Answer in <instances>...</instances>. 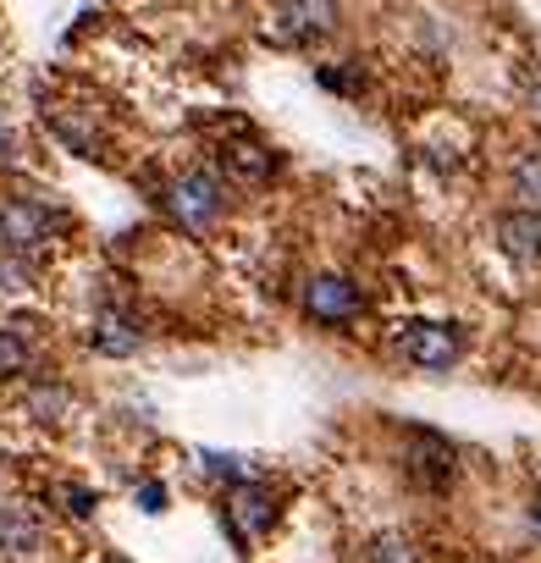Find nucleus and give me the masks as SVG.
Returning a JSON list of instances; mask_svg holds the SVG:
<instances>
[{
  "mask_svg": "<svg viewBox=\"0 0 541 563\" xmlns=\"http://www.w3.org/2000/svg\"><path fill=\"white\" fill-rule=\"evenodd\" d=\"M398 354H404L415 371L442 376V371H453V365H459L464 338H459V327H453V321H409V327L398 332Z\"/></svg>",
  "mask_w": 541,
  "mask_h": 563,
  "instance_id": "obj_1",
  "label": "nucleus"
},
{
  "mask_svg": "<svg viewBox=\"0 0 541 563\" xmlns=\"http://www.w3.org/2000/svg\"><path fill=\"white\" fill-rule=\"evenodd\" d=\"M221 205H227V188H221V177H216V172H183V177L166 188V210H172L188 232L216 227Z\"/></svg>",
  "mask_w": 541,
  "mask_h": 563,
  "instance_id": "obj_2",
  "label": "nucleus"
},
{
  "mask_svg": "<svg viewBox=\"0 0 541 563\" xmlns=\"http://www.w3.org/2000/svg\"><path fill=\"white\" fill-rule=\"evenodd\" d=\"M360 310H365V299H360V288H354L349 276L321 271V276L305 282V316H310L316 327H349Z\"/></svg>",
  "mask_w": 541,
  "mask_h": 563,
  "instance_id": "obj_3",
  "label": "nucleus"
},
{
  "mask_svg": "<svg viewBox=\"0 0 541 563\" xmlns=\"http://www.w3.org/2000/svg\"><path fill=\"white\" fill-rule=\"evenodd\" d=\"M227 525L238 541H260L270 525H277V497H270V486H254V481H238L227 492Z\"/></svg>",
  "mask_w": 541,
  "mask_h": 563,
  "instance_id": "obj_4",
  "label": "nucleus"
},
{
  "mask_svg": "<svg viewBox=\"0 0 541 563\" xmlns=\"http://www.w3.org/2000/svg\"><path fill=\"white\" fill-rule=\"evenodd\" d=\"M332 23H338L332 0H288V7L270 18V40H283V45L321 40V34H332Z\"/></svg>",
  "mask_w": 541,
  "mask_h": 563,
  "instance_id": "obj_5",
  "label": "nucleus"
},
{
  "mask_svg": "<svg viewBox=\"0 0 541 563\" xmlns=\"http://www.w3.org/2000/svg\"><path fill=\"white\" fill-rule=\"evenodd\" d=\"M51 238V210L34 199H18L0 210V249H40Z\"/></svg>",
  "mask_w": 541,
  "mask_h": 563,
  "instance_id": "obj_6",
  "label": "nucleus"
},
{
  "mask_svg": "<svg viewBox=\"0 0 541 563\" xmlns=\"http://www.w3.org/2000/svg\"><path fill=\"white\" fill-rule=\"evenodd\" d=\"M89 343L100 349V354H139V343H144V327H139V316H128V310H100L95 321H89Z\"/></svg>",
  "mask_w": 541,
  "mask_h": 563,
  "instance_id": "obj_7",
  "label": "nucleus"
},
{
  "mask_svg": "<svg viewBox=\"0 0 541 563\" xmlns=\"http://www.w3.org/2000/svg\"><path fill=\"white\" fill-rule=\"evenodd\" d=\"M45 547V525L23 503H0V552L7 558H34Z\"/></svg>",
  "mask_w": 541,
  "mask_h": 563,
  "instance_id": "obj_8",
  "label": "nucleus"
},
{
  "mask_svg": "<svg viewBox=\"0 0 541 563\" xmlns=\"http://www.w3.org/2000/svg\"><path fill=\"white\" fill-rule=\"evenodd\" d=\"M497 243L514 260H541V210H508L497 221Z\"/></svg>",
  "mask_w": 541,
  "mask_h": 563,
  "instance_id": "obj_9",
  "label": "nucleus"
},
{
  "mask_svg": "<svg viewBox=\"0 0 541 563\" xmlns=\"http://www.w3.org/2000/svg\"><path fill=\"white\" fill-rule=\"evenodd\" d=\"M409 470H415L426 486H448V481H453V448H448L442 437H426V431H415Z\"/></svg>",
  "mask_w": 541,
  "mask_h": 563,
  "instance_id": "obj_10",
  "label": "nucleus"
},
{
  "mask_svg": "<svg viewBox=\"0 0 541 563\" xmlns=\"http://www.w3.org/2000/svg\"><path fill=\"white\" fill-rule=\"evenodd\" d=\"M514 194L525 199V210H541V144L514 161Z\"/></svg>",
  "mask_w": 541,
  "mask_h": 563,
  "instance_id": "obj_11",
  "label": "nucleus"
},
{
  "mask_svg": "<svg viewBox=\"0 0 541 563\" xmlns=\"http://www.w3.org/2000/svg\"><path fill=\"white\" fill-rule=\"evenodd\" d=\"M371 563H420V552H415V541H409V536H376Z\"/></svg>",
  "mask_w": 541,
  "mask_h": 563,
  "instance_id": "obj_12",
  "label": "nucleus"
},
{
  "mask_svg": "<svg viewBox=\"0 0 541 563\" xmlns=\"http://www.w3.org/2000/svg\"><path fill=\"white\" fill-rule=\"evenodd\" d=\"M29 371V343L18 332H0V376H23Z\"/></svg>",
  "mask_w": 541,
  "mask_h": 563,
  "instance_id": "obj_13",
  "label": "nucleus"
},
{
  "mask_svg": "<svg viewBox=\"0 0 541 563\" xmlns=\"http://www.w3.org/2000/svg\"><path fill=\"white\" fill-rule=\"evenodd\" d=\"M227 161H232L243 177H265V172H270V155H265V150H254V144H238V150H227Z\"/></svg>",
  "mask_w": 541,
  "mask_h": 563,
  "instance_id": "obj_14",
  "label": "nucleus"
},
{
  "mask_svg": "<svg viewBox=\"0 0 541 563\" xmlns=\"http://www.w3.org/2000/svg\"><path fill=\"white\" fill-rule=\"evenodd\" d=\"M199 459H205V470H210V475H227V481H238V475H243L238 453H199Z\"/></svg>",
  "mask_w": 541,
  "mask_h": 563,
  "instance_id": "obj_15",
  "label": "nucleus"
},
{
  "mask_svg": "<svg viewBox=\"0 0 541 563\" xmlns=\"http://www.w3.org/2000/svg\"><path fill=\"white\" fill-rule=\"evenodd\" d=\"M144 508H150V514H161V508H166V492H161V486H155V481H150V486H144Z\"/></svg>",
  "mask_w": 541,
  "mask_h": 563,
  "instance_id": "obj_16",
  "label": "nucleus"
},
{
  "mask_svg": "<svg viewBox=\"0 0 541 563\" xmlns=\"http://www.w3.org/2000/svg\"><path fill=\"white\" fill-rule=\"evenodd\" d=\"M67 497H73V514H95V497H89V492H84V486H73V492H67Z\"/></svg>",
  "mask_w": 541,
  "mask_h": 563,
  "instance_id": "obj_17",
  "label": "nucleus"
},
{
  "mask_svg": "<svg viewBox=\"0 0 541 563\" xmlns=\"http://www.w3.org/2000/svg\"><path fill=\"white\" fill-rule=\"evenodd\" d=\"M530 536H536V541H541V492H536V497H530Z\"/></svg>",
  "mask_w": 541,
  "mask_h": 563,
  "instance_id": "obj_18",
  "label": "nucleus"
}]
</instances>
